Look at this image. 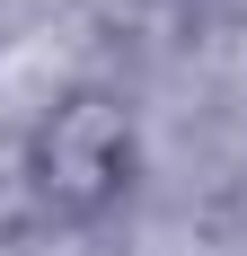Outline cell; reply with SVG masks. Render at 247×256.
I'll return each mask as SVG.
<instances>
[{
	"mask_svg": "<svg viewBox=\"0 0 247 256\" xmlns=\"http://www.w3.org/2000/svg\"><path fill=\"white\" fill-rule=\"evenodd\" d=\"M132 168H142V124L115 88H71L36 115L26 186L53 221H106L132 194Z\"/></svg>",
	"mask_w": 247,
	"mask_h": 256,
	"instance_id": "cell-1",
	"label": "cell"
},
{
	"mask_svg": "<svg viewBox=\"0 0 247 256\" xmlns=\"http://www.w3.org/2000/svg\"><path fill=\"white\" fill-rule=\"evenodd\" d=\"M212 9H221V18H247V0H212Z\"/></svg>",
	"mask_w": 247,
	"mask_h": 256,
	"instance_id": "cell-2",
	"label": "cell"
}]
</instances>
